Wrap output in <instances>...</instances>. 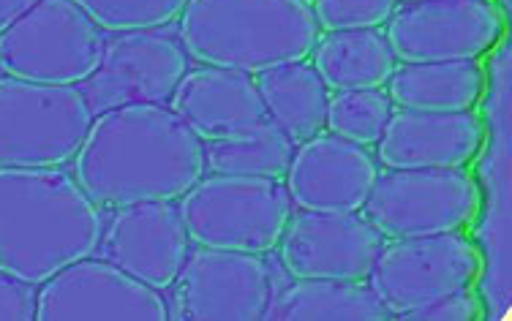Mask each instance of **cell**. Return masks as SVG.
I'll list each match as a JSON object with an SVG mask.
<instances>
[{"mask_svg":"<svg viewBox=\"0 0 512 321\" xmlns=\"http://www.w3.org/2000/svg\"><path fill=\"white\" fill-rule=\"evenodd\" d=\"M398 0H316L319 30H376L393 17Z\"/></svg>","mask_w":512,"mask_h":321,"instance_id":"25","label":"cell"},{"mask_svg":"<svg viewBox=\"0 0 512 321\" xmlns=\"http://www.w3.org/2000/svg\"><path fill=\"white\" fill-rule=\"evenodd\" d=\"M188 234L172 202H139L118 207L101 232V259L131 278L164 292L178 281L188 256Z\"/></svg>","mask_w":512,"mask_h":321,"instance_id":"14","label":"cell"},{"mask_svg":"<svg viewBox=\"0 0 512 321\" xmlns=\"http://www.w3.org/2000/svg\"><path fill=\"white\" fill-rule=\"evenodd\" d=\"M483 88L485 74L474 60L404 63L387 79V98L409 112H469Z\"/></svg>","mask_w":512,"mask_h":321,"instance_id":"19","label":"cell"},{"mask_svg":"<svg viewBox=\"0 0 512 321\" xmlns=\"http://www.w3.org/2000/svg\"><path fill=\"white\" fill-rule=\"evenodd\" d=\"M292 156H295V142L265 117L262 123H256L243 134L207 142L205 169H210L213 175L281 180L289 172Z\"/></svg>","mask_w":512,"mask_h":321,"instance_id":"22","label":"cell"},{"mask_svg":"<svg viewBox=\"0 0 512 321\" xmlns=\"http://www.w3.org/2000/svg\"><path fill=\"white\" fill-rule=\"evenodd\" d=\"M101 215L60 166H0V270L36 286L99 251Z\"/></svg>","mask_w":512,"mask_h":321,"instance_id":"2","label":"cell"},{"mask_svg":"<svg viewBox=\"0 0 512 321\" xmlns=\"http://www.w3.org/2000/svg\"><path fill=\"white\" fill-rule=\"evenodd\" d=\"M256 90L270 123H276L295 145L325 131L327 88L306 60L284 63L256 74Z\"/></svg>","mask_w":512,"mask_h":321,"instance_id":"18","label":"cell"},{"mask_svg":"<svg viewBox=\"0 0 512 321\" xmlns=\"http://www.w3.org/2000/svg\"><path fill=\"white\" fill-rule=\"evenodd\" d=\"M480 316V302L469 289L453 292L442 300L423 305L417 311H409L401 319L406 321H472Z\"/></svg>","mask_w":512,"mask_h":321,"instance_id":"26","label":"cell"},{"mask_svg":"<svg viewBox=\"0 0 512 321\" xmlns=\"http://www.w3.org/2000/svg\"><path fill=\"white\" fill-rule=\"evenodd\" d=\"M169 109L199 142L235 137L267 117L254 77L216 66L188 71L169 98Z\"/></svg>","mask_w":512,"mask_h":321,"instance_id":"17","label":"cell"},{"mask_svg":"<svg viewBox=\"0 0 512 321\" xmlns=\"http://www.w3.org/2000/svg\"><path fill=\"white\" fill-rule=\"evenodd\" d=\"M360 210L384 240L458 232L477 210V185L463 169H387Z\"/></svg>","mask_w":512,"mask_h":321,"instance_id":"7","label":"cell"},{"mask_svg":"<svg viewBox=\"0 0 512 321\" xmlns=\"http://www.w3.org/2000/svg\"><path fill=\"white\" fill-rule=\"evenodd\" d=\"M480 273V253L461 234H431L382 245L368 286L374 289L390 316L401 319L409 311L469 289Z\"/></svg>","mask_w":512,"mask_h":321,"instance_id":"9","label":"cell"},{"mask_svg":"<svg viewBox=\"0 0 512 321\" xmlns=\"http://www.w3.org/2000/svg\"><path fill=\"white\" fill-rule=\"evenodd\" d=\"M376 175V161L363 145L316 134L295 150L286 172V191L303 210L357 213L371 194Z\"/></svg>","mask_w":512,"mask_h":321,"instance_id":"15","label":"cell"},{"mask_svg":"<svg viewBox=\"0 0 512 321\" xmlns=\"http://www.w3.org/2000/svg\"><path fill=\"white\" fill-rule=\"evenodd\" d=\"M36 319L164 321L169 319V302L115 264L85 256L44 281L36 294Z\"/></svg>","mask_w":512,"mask_h":321,"instance_id":"12","label":"cell"},{"mask_svg":"<svg viewBox=\"0 0 512 321\" xmlns=\"http://www.w3.org/2000/svg\"><path fill=\"white\" fill-rule=\"evenodd\" d=\"M107 33L167 28L180 17L186 0H74Z\"/></svg>","mask_w":512,"mask_h":321,"instance_id":"24","label":"cell"},{"mask_svg":"<svg viewBox=\"0 0 512 321\" xmlns=\"http://www.w3.org/2000/svg\"><path fill=\"white\" fill-rule=\"evenodd\" d=\"M406 3H423V0H404V6Z\"/></svg>","mask_w":512,"mask_h":321,"instance_id":"29","label":"cell"},{"mask_svg":"<svg viewBox=\"0 0 512 321\" xmlns=\"http://www.w3.org/2000/svg\"><path fill=\"white\" fill-rule=\"evenodd\" d=\"M273 321H382L393 319L374 289L363 281H300L270 300Z\"/></svg>","mask_w":512,"mask_h":321,"instance_id":"21","label":"cell"},{"mask_svg":"<svg viewBox=\"0 0 512 321\" xmlns=\"http://www.w3.org/2000/svg\"><path fill=\"white\" fill-rule=\"evenodd\" d=\"M327 90H379L393 77L395 58L379 30H333L316 41L314 63Z\"/></svg>","mask_w":512,"mask_h":321,"instance_id":"20","label":"cell"},{"mask_svg":"<svg viewBox=\"0 0 512 321\" xmlns=\"http://www.w3.org/2000/svg\"><path fill=\"white\" fill-rule=\"evenodd\" d=\"M205 175V145L164 104L101 112L74 156V180L93 205L118 210L175 202Z\"/></svg>","mask_w":512,"mask_h":321,"instance_id":"1","label":"cell"},{"mask_svg":"<svg viewBox=\"0 0 512 321\" xmlns=\"http://www.w3.org/2000/svg\"><path fill=\"white\" fill-rule=\"evenodd\" d=\"M502 30L491 0H423L393 11L384 39L401 63H461L485 55Z\"/></svg>","mask_w":512,"mask_h":321,"instance_id":"10","label":"cell"},{"mask_svg":"<svg viewBox=\"0 0 512 321\" xmlns=\"http://www.w3.org/2000/svg\"><path fill=\"white\" fill-rule=\"evenodd\" d=\"M36 319V292L33 286L0 270V321Z\"/></svg>","mask_w":512,"mask_h":321,"instance_id":"27","label":"cell"},{"mask_svg":"<svg viewBox=\"0 0 512 321\" xmlns=\"http://www.w3.org/2000/svg\"><path fill=\"white\" fill-rule=\"evenodd\" d=\"M93 123L71 85H39L0 74V166L50 169L74 161Z\"/></svg>","mask_w":512,"mask_h":321,"instance_id":"5","label":"cell"},{"mask_svg":"<svg viewBox=\"0 0 512 321\" xmlns=\"http://www.w3.org/2000/svg\"><path fill=\"white\" fill-rule=\"evenodd\" d=\"M175 286L169 316L191 321H254L265 319L273 300L270 270L259 253L188 251Z\"/></svg>","mask_w":512,"mask_h":321,"instance_id":"11","label":"cell"},{"mask_svg":"<svg viewBox=\"0 0 512 321\" xmlns=\"http://www.w3.org/2000/svg\"><path fill=\"white\" fill-rule=\"evenodd\" d=\"M188 74V55L178 39L161 28L109 33L101 58L79 93L93 117L137 104H167Z\"/></svg>","mask_w":512,"mask_h":321,"instance_id":"8","label":"cell"},{"mask_svg":"<svg viewBox=\"0 0 512 321\" xmlns=\"http://www.w3.org/2000/svg\"><path fill=\"white\" fill-rule=\"evenodd\" d=\"M180 221L191 243L216 251H273L292 218V199L281 180L202 177L180 196Z\"/></svg>","mask_w":512,"mask_h":321,"instance_id":"4","label":"cell"},{"mask_svg":"<svg viewBox=\"0 0 512 321\" xmlns=\"http://www.w3.org/2000/svg\"><path fill=\"white\" fill-rule=\"evenodd\" d=\"M178 20L188 58L251 77L306 60L319 41L306 0H186Z\"/></svg>","mask_w":512,"mask_h":321,"instance_id":"3","label":"cell"},{"mask_svg":"<svg viewBox=\"0 0 512 321\" xmlns=\"http://www.w3.org/2000/svg\"><path fill=\"white\" fill-rule=\"evenodd\" d=\"M483 123L472 112H409L387 120L379 161L387 169H463L483 145Z\"/></svg>","mask_w":512,"mask_h":321,"instance_id":"16","label":"cell"},{"mask_svg":"<svg viewBox=\"0 0 512 321\" xmlns=\"http://www.w3.org/2000/svg\"><path fill=\"white\" fill-rule=\"evenodd\" d=\"M104 36L74 0H36L0 30V74L39 85H79L96 69Z\"/></svg>","mask_w":512,"mask_h":321,"instance_id":"6","label":"cell"},{"mask_svg":"<svg viewBox=\"0 0 512 321\" xmlns=\"http://www.w3.org/2000/svg\"><path fill=\"white\" fill-rule=\"evenodd\" d=\"M390 115L393 104L382 90H346L327 98L325 126L333 137L365 147L379 142Z\"/></svg>","mask_w":512,"mask_h":321,"instance_id":"23","label":"cell"},{"mask_svg":"<svg viewBox=\"0 0 512 321\" xmlns=\"http://www.w3.org/2000/svg\"><path fill=\"white\" fill-rule=\"evenodd\" d=\"M281 262L297 281H365L384 237L355 213H314L289 218L281 234Z\"/></svg>","mask_w":512,"mask_h":321,"instance_id":"13","label":"cell"},{"mask_svg":"<svg viewBox=\"0 0 512 321\" xmlns=\"http://www.w3.org/2000/svg\"><path fill=\"white\" fill-rule=\"evenodd\" d=\"M36 0H0V30H6L11 22L20 17L22 11H28Z\"/></svg>","mask_w":512,"mask_h":321,"instance_id":"28","label":"cell"}]
</instances>
